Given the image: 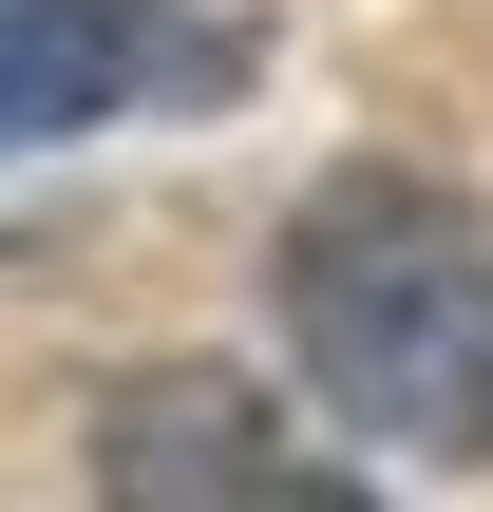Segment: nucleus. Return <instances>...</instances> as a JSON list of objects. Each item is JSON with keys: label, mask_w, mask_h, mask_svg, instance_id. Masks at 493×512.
<instances>
[{"label": "nucleus", "mask_w": 493, "mask_h": 512, "mask_svg": "<svg viewBox=\"0 0 493 512\" xmlns=\"http://www.w3.org/2000/svg\"><path fill=\"white\" fill-rule=\"evenodd\" d=\"M285 361L361 456L493 475V209L418 152H342L266 247Z\"/></svg>", "instance_id": "1"}, {"label": "nucleus", "mask_w": 493, "mask_h": 512, "mask_svg": "<svg viewBox=\"0 0 493 512\" xmlns=\"http://www.w3.org/2000/svg\"><path fill=\"white\" fill-rule=\"evenodd\" d=\"M247 19H190V0H0V152H76V133H133V114H209L247 95Z\"/></svg>", "instance_id": "2"}, {"label": "nucleus", "mask_w": 493, "mask_h": 512, "mask_svg": "<svg viewBox=\"0 0 493 512\" xmlns=\"http://www.w3.org/2000/svg\"><path fill=\"white\" fill-rule=\"evenodd\" d=\"M228 512H380V494H361L342 456H304V437H285V456H266V475H247V494H228Z\"/></svg>", "instance_id": "3"}]
</instances>
